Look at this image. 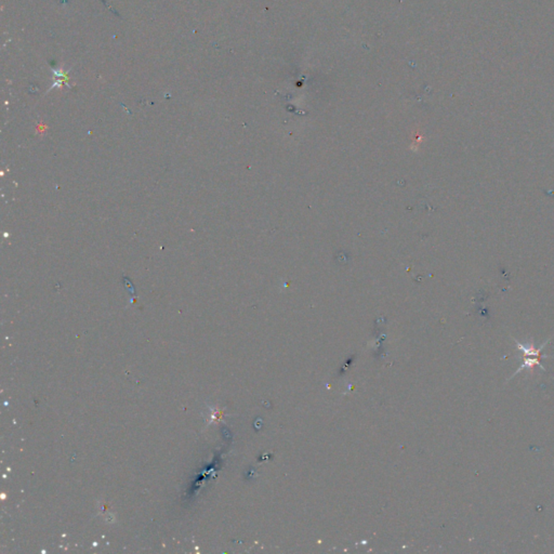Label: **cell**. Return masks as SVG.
I'll use <instances>...</instances> for the list:
<instances>
[{
    "mask_svg": "<svg viewBox=\"0 0 554 554\" xmlns=\"http://www.w3.org/2000/svg\"><path fill=\"white\" fill-rule=\"evenodd\" d=\"M549 341H550V339L547 340L546 342H544V344H542L540 348H536L533 342L529 343V344H522V343H519L518 341L516 340L517 349L521 350L524 353V362H523L522 365L518 367L517 372H514L512 377L516 376V374L518 373L519 371H522L523 369H529V370H533V369L537 366L540 367L542 370H546V368L540 364L541 351L544 350V348L547 345V343L549 342Z\"/></svg>",
    "mask_w": 554,
    "mask_h": 554,
    "instance_id": "6da1fadb",
    "label": "cell"
}]
</instances>
